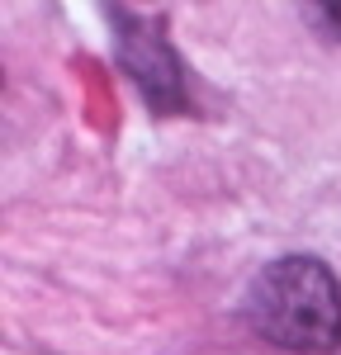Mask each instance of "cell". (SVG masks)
<instances>
[{
  "mask_svg": "<svg viewBox=\"0 0 341 355\" xmlns=\"http://www.w3.org/2000/svg\"><path fill=\"white\" fill-rule=\"evenodd\" d=\"M105 19L114 24L119 62L138 81L142 100L157 114H175L185 105V76H180V62L170 53L166 19L161 15H142V10H119V5L105 10Z\"/></svg>",
  "mask_w": 341,
  "mask_h": 355,
  "instance_id": "2",
  "label": "cell"
},
{
  "mask_svg": "<svg viewBox=\"0 0 341 355\" xmlns=\"http://www.w3.org/2000/svg\"><path fill=\"white\" fill-rule=\"evenodd\" d=\"M317 19H322L327 28H337V38H341V5H322V10H317Z\"/></svg>",
  "mask_w": 341,
  "mask_h": 355,
  "instance_id": "3",
  "label": "cell"
},
{
  "mask_svg": "<svg viewBox=\"0 0 341 355\" xmlns=\"http://www.w3.org/2000/svg\"><path fill=\"white\" fill-rule=\"evenodd\" d=\"M252 327L284 351L341 346V284L317 256H280L247 289Z\"/></svg>",
  "mask_w": 341,
  "mask_h": 355,
  "instance_id": "1",
  "label": "cell"
}]
</instances>
